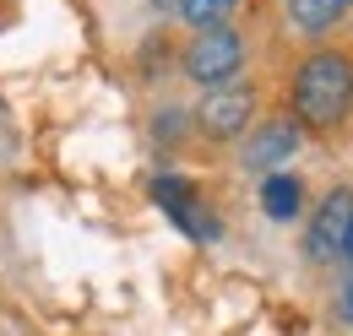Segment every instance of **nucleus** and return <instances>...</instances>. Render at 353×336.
Segmentation results:
<instances>
[{"label": "nucleus", "instance_id": "obj_1", "mask_svg": "<svg viewBox=\"0 0 353 336\" xmlns=\"http://www.w3.org/2000/svg\"><path fill=\"white\" fill-rule=\"evenodd\" d=\"M288 120L299 130H337L353 114V54L348 49H315L299 60L288 82Z\"/></svg>", "mask_w": 353, "mask_h": 336}, {"label": "nucleus", "instance_id": "obj_2", "mask_svg": "<svg viewBox=\"0 0 353 336\" xmlns=\"http://www.w3.org/2000/svg\"><path fill=\"white\" fill-rule=\"evenodd\" d=\"M245 60H250L245 33L223 22V28H207V33H196V39L185 43V54H179V71H185L190 82L201 87V92H212V87H234V82H239Z\"/></svg>", "mask_w": 353, "mask_h": 336}, {"label": "nucleus", "instance_id": "obj_3", "mask_svg": "<svg viewBox=\"0 0 353 336\" xmlns=\"http://www.w3.org/2000/svg\"><path fill=\"white\" fill-rule=\"evenodd\" d=\"M256 87L234 82V87H212V92H201V103H196V130L207 136V141H239L250 120H256Z\"/></svg>", "mask_w": 353, "mask_h": 336}, {"label": "nucleus", "instance_id": "obj_4", "mask_svg": "<svg viewBox=\"0 0 353 336\" xmlns=\"http://www.w3.org/2000/svg\"><path fill=\"white\" fill-rule=\"evenodd\" d=\"M348 217H353V190H326L321 196V207L310 211V222H305V260L310 266H332L343 255Z\"/></svg>", "mask_w": 353, "mask_h": 336}, {"label": "nucleus", "instance_id": "obj_5", "mask_svg": "<svg viewBox=\"0 0 353 336\" xmlns=\"http://www.w3.org/2000/svg\"><path fill=\"white\" fill-rule=\"evenodd\" d=\"M299 141H305V130L294 125V120H261L256 130L239 136V168L245 174H277L299 152Z\"/></svg>", "mask_w": 353, "mask_h": 336}, {"label": "nucleus", "instance_id": "obj_6", "mask_svg": "<svg viewBox=\"0 0 353 336\" xmlns=\"http://www.w3.org/2000/svg\"><path fill=\"white\" fill-rule=\"evenodd\" d=\"M152 196H158V207L174 217L179 228L190 233V239H218V217L196 201V190L185 185V179H174V174H163L158 185H152Z\"/></svg>", "mask_w": 353, "mask_h": 336}, {"label": "nucleus", "instance_id": "obj_7", "mask_svg": "<svg viewBox=\"0 0 353 336\" xmlns=\"http://www.w3.org/2000/svg\"><path fill=\"white\" fill-rule=\"evenodd\" d=\"M348 11H353V0H283V22L299 39H326Z\"/></svg>", "mask_w": 353, "mask_h": 336}, {"label": "nucleus", "instance_id": "obj_8", "mask_svg": "<svg viewBox=\"0 0 353 336\" xmlns=\"http://www.w3.org/2000/svg\"><path fill=\"white\" fill-rule=\"evenodd\" d=\"M261 211L272 222H294V217L305 211V179H299V174H266Z\"/></svg>", "mask_w": 353, "mask_h": 336}, {"label": "nucleus", "instance_id": "obj_9", "mask_svg": "<svg viewBox=\"0 0 353 336\" xmlns=\"http://www.w3.org/2000/svg\"><path fill=\"white\" fill-rule=\"evenodd\" d=\"M234 6H239V0H174L179 22H190L196 33H207V28H223V22L234 17Z\"/></svg>", "mask_w": 353, "mask_h": 336}, {"label": "nucleus", "instance_id": "obj_10", "mask_svg": "<svg viewBox=\"0 0 353 336\" xmlns=\"http://www.w3.org/2000/svg\"><path fill=\"white\" fill-rule=\"evenodd\" d=\"M332 320H337V326H353V277H343L337 293H332Z\"/></svg>", "mask_w": 353, "mask_h": 336}, {"label": "nucleus", "instance_id": "obj_11", "mask_svg": "<svg viewBox=\"0 0 353 336\" xmlns=\"http://www.w3.org/2000/svg\"><path fill=\"white\" fill-rule=\"evenodd\" d=\"M337 260H348V266H353V217H348V233H343V255H337Z\"/></svg>", "mask_w": 353, "mask_h": 336}]
</instances>
